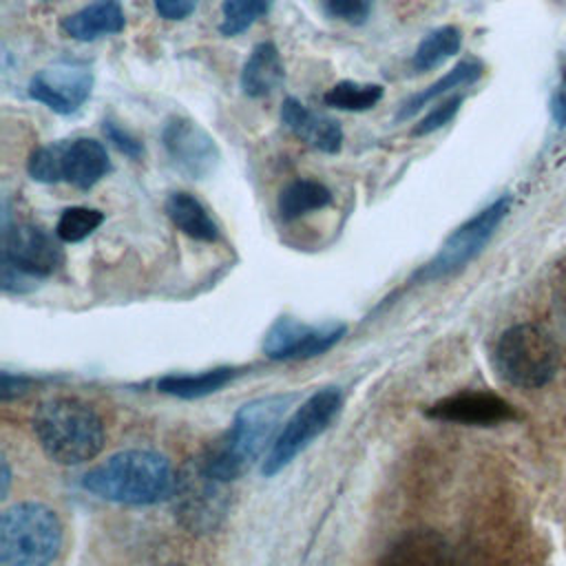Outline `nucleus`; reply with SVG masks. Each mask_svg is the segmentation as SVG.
I'll list each match as a JSON object with an SVG mask.
<instances>
[{"label": "nucleus", "mask_w": 566, "mask_h": 566, "mask_svg": "<svg viewBox=\"0 0 566 566\" xmlns=\"http://www.w3.org/2000/svg\"><path fill=\"white\" fill-rule=\"evenodd\" d=\"M82 484L86 491L111 502L155 504L172 497L177 473L161 453L128 449L86 471Z\"/></svg>", "instance_id": "nucleus-1"}, {"label": "nucleus", "mask_w": 566, "mask_h": 566, "mask_svg": "<svg viewBox=\"0 0 566 566\" xmlns=\"http://www.w3.org/2000/svg\"><path fill=\"white\" fill-rule=\"evenodd\" d=\"M292 400L294 396L285 394L256 398L243 405L237 411L230 429L201 455L206 469L223 482H232L245 473L252 462L263 455L265 444L276 438L274 431Z\"/></svg>", "instance_id": "nucleus-2"}, {"label": "nucleus", "mask_w": 566, "mask_h": 566, "mask_svg": "<svg viewBox=\"0 0 566 566\" xmlns=\"http://www.w3.org/2000/svg\"><path fill=\"white\" fill-rule=\"evenodd\" d=\"M35 438L57 464H82L104 447V422L97 411L77 398H51L33 413Z\"/></svg>", "instance_id": "nucleus-3"}, {"label": "nucleus", "mask_w": 566, "mask_h": 566, "mask_svg": "<svg viewBox=\"0 0 566 566\" xmlns=\"http://www.w3.org/2000/svg\"><path fill=\"white\" fill-rule=\"evenodd\" d=\"M62 546V524L49 506L20 502L0 517L2 566H49Z\"/></svg>", "instance_id": "nucleus-4"}, {"label": "nucleus", "mask_w": 566, "mask_h": 566, "mask_svg": "<svg viewBox=\"0 0 566 566\" xmlns=\"http://www.w3.org/2000/svg\"><path fill=\"white\" fill-rule=\"evenodd\" d=\"M493 360L506 382L522 389H539L555 378L559 349L544 327L520 323L497 338Z\"/></svg>", "instance_id": "nucleus-5"}, {"label": "nucleus", "mask_w": 566, "mask_h": 566, "mask_svg": "<svg viewBox=\"0 0 566 566\" xmlns=\"http://www.w3.org/2000/svg\"><path fill=\"white\" fill-rule=\"evenodd\" d=\"M62 263V250L53 237L33 223H9V212H2V250L0 281L4 292H29L38 279H44Z\"/></svg>", "instance_id": "nucleus-6"}, {"label": "nucleus", "mask_w": 566, "mask_h": 566, "mask_svg": "<svg viewBox=\"0 0 566 566\" xmlns=\"http://www.w3.org/2000/svg\"><path fill=\"white\" fill-rule=\"evenodd\" d=\"M175 515L190 533L214 531L228 511L226 482L214 478L201 458L190 460L179 473L172 493Z\"/></svg>", "instance_id": "nucleus-7"}, {"label": "nucleus", "mask_w": 566, "mask_h": 566, "mask_svg": "<svg viewBox=\"0 0 566 566\" xmlns=\"http://www.w3.org/2000/svg\"><path fill=\"white\" fill-rule=\"evenodd\" d=\"M338 407L340 391L336 387H325L303 400L272 440V447L263 458L261 471L265 475H274L285 464H290L316 436H321L329 427V422L338 413Z\"/></svg>", "instance_id": "nucleus-8"}, {"label": "nucleus", "mask_w": 566, "mask_h": 566, "mask_svg": "<svg viewBox=\"0 0 566 566\" xmlns=\"http://www.w3.org/2000/svg\"><path fill=\"white\" fill-rule=\"evenodd\" d=\"M509 208H511V199L500 197L491 206L480 210L475 217L464 221L460 228H455L447 237L442 248L436 252V256L418 272V279L438 281L462 270L473 256L482 252V248L489 243V239L506 217Z\"/></svg>", "instance_id": "nucleus-9"}, {"label": "nucleus", "mask_w": 566, "mask_h": 566, "mask_svg": "<svg viewBox=\"0 0 566 566\" xmlns=\"http://www.w3.org/2000/svg\"><path fill=\"white\" fill-rule=\"evenodd\" d=\"M93 91V71L86 64L62 62L38 71L27 86L31 99L57 115L75 113Z\"/></svg>", "instance_id": "nucleus-10"}, {"label": "nucleus", "mask_w": 566, "mask_h": 566, "mask_svg": "<svg viewBox=\"0 0 566 566\" xmlns=\"http://www.w3.org/2000/svg\"><path fill=\"white\" fill-rule=\"evenodd\" d=\"M161 144L175 168L190 179L208 177L221 159L214 139L188 117H170L161 128Z\"/></svg>", "instance_id": "nucleus-11"}, {"label": "nucleus", "mask_w": 566, "mask_h": 566, "mask_svg": "<svg viewBox=\"0 0 566 566\" xmlns=\"http://www.w3.org/2000/svg\"><path fill=\"white\" fill-rule=\"evenodd\" d=\"M343 334L345 325L310 327L290 316H283L270 327L263 340V352L274 360L312 358L332 349L343 338Z\"/></svg>", "instance_id": "nucleus-12"}, {"label": "nucleus", "mask_w": 566, "mask_h": 566, "mask_svg": "<svg viewBox=\"0 0 566 566\" xmlns=\"http://www.w3.org/2000/svg\"><path fill=\"white\" fill-rule=\"evenodd\" d=\"M429 418L455 424H475V427H491L515 418L513 407L489 391H462L449 398L438 400L427 409Z\"/></svg>", "instance_id": "nucleus-13"}, {"label": "nucleus", "mask_w": 566, "mask_h": 566, "mask_svg": "<svg viewBox=\"0 0 566 566\" xmlns=\"http://www.w3.org/2000/svg\"><path fill=\"white\" fill-rule=\"evenodd\" d=\"M378 566H453V548L438 531L413 528L385 548Z\"/></svg>", "instance_id": "nucleus-14"}, {"label": "nucleus", "mask_w": 566, "mask_h": 566, "mask_svg": "<svg viewBox=\"0 0 566 566\" xmlns=\"http://www.w3.org/2000/svg\"><path fill=\"white\" fill-rule=\"evenodd\" d=\"M60 146V177L80 190H91L102 177L111 172V159L102 142L93 137L62 139Z\"/></svg>", "instance_id": "nucleus-15"}, {"label": "nucleus", "mask_w": 566, "mask_h": 566, "mask_svg": "<svg viewBox=\"0 0 566 566\" xmlns=\"http://www.w3.org/2000/svg\"><path fill=\"white\" fill-rule=\"evenodd\" d=\"M281 122L307 146L334 155L343 146V128L336 119L310 111L301 99L285 97L281 104Z\"/></svg>", "instance_id": "nucleus-16"}, {"label": "nucleus", "mask_w": 566, "mask_h": 566, "mask_svg": "<svg viewBox=\"0 0 566 566\" xmlns=\"http://www.w3.org/2000/svg\"><path fill=\"white\" fill-rule=\"evenodd\" d=\"M285 80V66L283 57L272 42H259L241 69V91L245 97L261 99L272 95Z\"/></svg>", "instance_id": "nucleus-17"}, {"label": "nucleus", "mask_w": 566, "mask_h": 566, "mask_svg": "<svg viewBox=\"0 0 566 566\" xmlns=\"http://www.w3.org/2000/svg\"><path fill=\"white\" fill-rule=\"evenodd\" d=\"M126 18L115 0L93 2L62 20V31L80 42H93L102 35H113L124 31Z\"/></svg>", "instance_id": "nucleus-18"}, {"label": "nucleus", "mask_w": 566, "mask_h": 566, "mask_svg": "<svg viewBox=\"0 0 566 566\" xmlns=\"http://www.w3.org/2000/svg\"><path fill=\"white\" fill-rule=\"evenodd\" d=\"M168 219L190 239L217 241L219 230L208 210L188 192H170L166 199Z\"/></svg>", "instance_id": "nucleus-19"}, {"label": "nucleus", "mask_w": 566, "mask_h": 566, "mask_svg": "<svg viewBox=\"0 0 566 566\" xmlns=\"http://www.w3.org/2000/svg\"><path fill=\"white\" fill-rule=\"evenodd\" d=\"M482 75V64L475 62V60H464L460 64H455L444 77H440L438 82H433L431 86H427L424 91L407 97L398 113H396V122H405V119H411L418 111H422L431 99L449 93L451 88H460V86H467V84H473L478 77Z\"/></svg>", "instance_id": "nucleus-20"}, {"label": "nucleus", "mask_w": 566, "mask_h": 566, "mask_svg": "<svg viewBox=\"0 0 566 566\" xmlns=\"http://www.w3.org/2000/svg\"><path fill=\"white\" fill-rule=\"evenodd\" d=\"M332 199V190L325 184L314 179H296L281 190L276 208L283 221H294L312 210L329 206Z\"/></svg>", "instance_id": "nucleus-21"}, {"label": "nucleus", "mask_w": 566, "mask_h": 566, "mask_svg": "<svg viewBox=\"0 0 566 566\" xmlns=\"http://www.w3.org/2000/svg\"><path fill=\"white\" fill-rule=\"evenodd\" d=\"M234 378V369L217 367L201 374H168L157 380V389L177 398H201L219 391Z\"/></svg>", "instance_id": "nucleus-22"}, {"label": "nucleus", "mask_w": 566, "mask_h": 566, "mask_svg": "<svg viewBox=\"0 0 566 566\" xmlns=\"http://www.w3.org/2000/svg\"><path fill=\"white\" fill-rule=\"evenodd\" d=\"M462 46V33L458 27H440L433 29L431 33H427L413 57H411V66L416 71H431L436 66H440L442 62H447L449 57H453Z\"/></svg>", "instance_id": "nucleus-23"}, {"label": "nucleus", "mask_w": 566, "mask_h": 566, "mask_svg": "<svg viewBox=\"0 0 566 566\" xmlns=\"http://www.w3.org/2000/svg\"><path fill=\"white\" fill-rule=\"evenodd\" d=\"M385 88L380 84H363L354 80L336 82L325 95L323 102L338 111H369L382 99Z\"/></svg>", "instance_id": "nucleus-24"}, {"label": "nucleus", "mask_w": 566, "mask_h": 566, "mask_svg": "<svg viewBox=\"0 0 566 566\" xmlns=\"http://www.w3.org/2000/svg\"><path fill=\"white\" fill-rule=\"evenodd\" d=\"M272 7V0H223L221 2V24L219 31L226 38H234L248 31L259 18H263Z\"/></svg>", "instance_id": "nucleus-25"}, {"label": "nucleus", "mask_w": 566, "mask_h": 566, "mask_svg": "<svg viewBox=\"0 0 566 566\" xmlns=\"http://www.w3.org/2000/svg\"><path fill=\"white\" fill-rule=\"evenodd\" d=\"M104 221V212L97 208H86V206H71L66 208L57 223H55V237L64 243H77L93 234Z\"/></svg>", "instance_id": "nucleus-26"}, {"label": "nucleus", "mask_w": 566, "mask_h": 566, "mask_svg": "<svg viewBox=\"0 0 566 566\" xmlns=\"http://www.w3.org/2000/svg\"><path fill=\"white\" fill-rule=\"evenodd\" d=\"M27 172L31 175V179L40 181V184H57L62 181L60 177V148L57 142L49 144V146H40L31 153L29 161H27Z\"/></svg>", "instance_id": "nucleus-27"}, {"label": "nucleus", "mask_w": 566, "mask_h": 566, "mask_svg": "<svg viewBox=\"0 0 566 566\" xmlns=\"http://www.w3.org/2000/svg\"><path fill=\"white\" fill-rule=\"evenodd\" d=\"M462 102H464V97L458 95V93L451 95V97H447L444 102H440L433 111H429V113L413 126L411 135H413V137H422V135H431V133L440 130L442 126H447V124L458 115Z\"/></svg>", "instance_id": "nucleus-28"}, {"label": "nucleus", "mask_w": 566, "mask_h": 566, "mask_svg": "<svg viewBox=\"0 0 566 566\" xmlns=\"http://www.w3.org/2000/svg\"><path fill=\"white\" fill-rule=\"evenodd\" d=\"M323 9L329 18L347 24H365L371 13V0H323Z\"/></svg>", "instance_id": "nucleus-29"}, {"label": "nucleus", "mask_w": 566, "mask_h": 566, "mask_svg": "<svg viewBox=\"0 0 566 566\" xmlns=\"http://www.w3.org/2000/svg\"><path fill=\"white\" fill-rule=\"evenodd\" d=\"M102 133H104V137H106V142H111L119 153H124L126 157H130V159H139L142 155H144V144L135 137V135H130L128 130H124L117 122H113V119H104V124H102Z\"/></svg>", "instance_id": "nucleus-30"}, {"label": "nucleus", "mask_w": 566, "mask_h": 566, "mask_svg": "<svg viewBox=\"0 0 566 566\" xmlns=\"http://www.w3.org/2000/svg\"><path fill=\"white\" fill-rule=\"evenodd\" d=\"M153 4L164 20H186L195 13L199 0H153Z\"/></svg>", "instance_id": "nucleus-31"}, {"label": "nucleus", "mask_w": 566, "mask_h": 566, "mask_svg": "<svg viewBox=\"0 0 566 566\" xmlns=\"http://www.w3.org/2000/svg\"><path fill=\"white\" fill-rule=\"evenodd\" d=\"M33 380L27 376H11L9 371H2V385H0V398L11 400L15 396H22L31 389Z\"/></svg>", "instance_id": "nucleus-32"}, {"label": "nucleus", "mask_w": 566, "mask_h": 566, "mask_svg": "<svg viewBox=\"0 0 566 566\" xmlns=\"http://www.w3.org/2000/svg\"><path fill=\"white\" fill-rule=\"evenodd\" d=\"M551 113L559 126H566V62L562 66V77L551 99Z\"/></svg>", "instance_id": "nucleus-33"}, {"label": "nucleus", "mask_w": 566, "mask_h": 566, "mask_svg": "<svg viewBox=\"0 0 566 566\" xmlns=\"http://www.w3.org/2000/svg\"><path fill=\"white\" fill-rule=\"evenodd\" d=\"M0 464H2V497H4L7 491H9V480H11V478H9V464H7L4 458H2Z\"/></svg>", "instance_id": "nucleus-34"}, {"label": "nucleus", "mask_w": 566, "mask_h": 566, "mask_svg": "<svg viewBox=\"0 0 566 566\" xmlns=\"http://www.w3.org/2000/svg\"><path fill=\"white\" fill-rule=\"evenodd\" d=\"M164 566H179V564H164Z\"/></svg>", "instance_id": "nucleus-35"}]
</instances>
